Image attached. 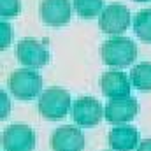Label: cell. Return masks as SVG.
<instances>
[{
	"mask_svg": "<svg viewBox=\"0 0 151 151\" xmlns=\"http://www.w3.org/2000/svg\"><path fill=\"white\" fill-rule=\"evenodd\" d=\"M100 56L106 65L125 69L132 65V62L137 56V46L132 39L116 35V37L107 39L100 46Z\"/></svg>",
	"mask_w": 151,
	"mask_h": 151,
	"instance_id": "cell-1",
	"label": "cell"
},
{
	"mask_svg": "<svg viewBox=\"0 0 151 151\" xmlns=\"http://www.w3.org/2000/svg\"><path fill=\"white\" fill-rule=\"evenodd\" d=\"M70 93L63 88H47L39 97V113L46 119H62L70 109Z\"/></svg>",
	"mask_w": 151,
	"mask_h": 151,
	"instance_id": "cell-2",
	"label": "cell"
},
{
	"mask_svg": "<svg viewBox=\"0 0 151 151\" xmlns=\"http://www.w3.org/2000/svg\"><path fill=\"white\" fill-rule=\"evenodd\" d=\"M9 90L21 100H32L42 90V77L35 69H16L9 76Z\"/></svg>",
	"mask_w": 151,
	"mask_h": 151,
	"instance_id": "cell-3",
	"label": "cell"
},
{
	"mask_svg": "<svg viewBox=\"0 0 151 151\" xmlns=\"http://www.w3.org/2000/svg\"><path fill=\"white\" fill-rule=\"evenodd\" d=\"M130 9L123 4H109L99 16V27L104 34L119 35L130 25Z\"/></svg>",
	"mask_w": 151,
	"mask_h": 151,
	"instance_id": "cell-4",
	"label": "cell"
},
{
	"mask_svg": "<svg viewBox=\"0 0 151 151\" xmlns=\"http://www.w3.org/2000/svg\"><path fill=\"white\" fill-rule=\"evenodd\" d=\"M2 146L5 151H34L35 132L28 125H9L2 134Z\"/></svg>",
	"mask_w": 151,
	"mask_h": 151,
	"instance_id": "cell-5",
	"label": "cell"
},
{
	"mask_svg": "<svg viewBox=\"0 0 151 151\" xmlns=\"http://www.w3.org/2000/svg\"><path fill=\"white\" fill-rule=\"evenodd\" d=\"M16 58L19 63L30 67V69H40L47 63L49 53L46 46L34 37L21 39L16 46Z\"/></svg>",
	"mask_w": 151,
	"mask_h": 151,
	"instance_id": "cell-6",
	"label": "cell"
},
{
	"mask_svg": "<svg viewBox=\"0 0 151 151\" xmlns=\"http://www.w3.org/2000/svg\"><path fill=\"white\" fill-rule=\"evenodd\" d=\"M104 118V107L95 97H81L72 106V119L79 127H95Z\"/></svg>",
	"mask_w": 151,
	"mask_h": 151,
	"instance_id": "cell-7",
	"label": "cell"
},
{
	"mask_svg": "<svg viewBox=\"0 0 151 151\" xmlns=\"http://www.w3.org/2000/svg\"><path fill=\"white\" fill-rule=\"evenodd\" d=\"M139 111V104L132 97H123V99H111L106 104L104 116L109 123L113 125H121L132 121Z\"/></svg>",
	"mask_w": 151,
	"mask_h": 151,
	"instance_id": "cell-8",
	"label": "cell"
},
{
	"mask_svg": "<svg viewBox=\"0 0 151 151\" xmlns=\"http://www.w3.org/2000/svg\"><path fill=\"white\" fill-rule=\"evenodd\" d=\"M40 18L49 27H62L70 21V0H40Z\"/></svg>",
	"mask_w": 151,
	"mask_h": 151,
	"instance_id": "cell-9",
	"label": "cell"
},
{
	"mask_svg": "<svg viewBox=\"0 0 151 151\" xmlns=\"http://www.w3.org/2000/svg\"><path fill=\"white\" fill-rule=\"evenodd\" d=\"M53 151H83L84 150V135L74 125L58 127L51 135Z\"/></svg>",
	"mask_w": 151,
	"mask_h": 151,
	"instance_id": "cell-10",
	"label": "cell"
},
{
	"mask_svg": "<svg viewBox=\"0 0 151 151\" xmlns=\"http://www.w3.org/2000/svg\"><path fill=\"white\" fill-rule=\"evenodd\" d=\"M100 90L109 99H123V97H130L132 83L125 72L107 70L100 76Z\"/></svg>",
	"mask_w": 151,
	"mask_h": 151,
	"instance_id": "cell-11",
	"label": "cell"
},
{
	"mask_svg": "<svg viewBox=\"0 0 151 151\" xmlns=\"http://www.w3.org/2000/svg\"><path fill=\"white\" fill-rule=\"evenodd\" d=\"M109 146L113 151H134L139 148V132L132 125H116L109 132Z\"/></svg>",
	"mask_w": 151,
	"mask_h": 151,
	"instance_id": "cell-12",
	"label": "cell"
},
{
	"mask_svg": "<svg viewBox=\"0 0 151 151\" xmlns=\"http://www.w3.org/2000/svg\"><path fill=\"white\" fill-rule=\"evenodd\" d=\"M130 81L134 88L141 91H150L151 90V62H141L137 63L132 72H130Z\"/></svg>",
	"mask_w": 151,
	"mask_h": 151,
	"instance_id": "cell-13",
	"label": "cell"
},
{
	"mask_svg": "<svg viewBox=\"0 0 151 151\" xmlns=\"http://www.w3.org/2000/svg\"><path fill=\"white\" fill-rule=\"evenodd\" d=\"M134 32L141 40L151 42V7L141 9L134 16Z\"/></svg>",
	"mask_w": 151,
	"mask_h": 151,
	"instance_id": "cell-14",
	"label": "cell"
},
{
	"mask_svg": "<svg viewBox=\"0 0 151 151\" xmlns=\"http://www.w3.org/2000/svg\"><path fill=\"white\" fill-rule=\"evenodd\" d=\"M72 2L76 12L84 19H91L102 14L104 11V0H72Z\"/></svg>",
	"mask_w": 151,
	"mask_h": 151,
	"instance_id": "cell-15",
	"label": "cell"
},
{
	"mask_svg": "<svg viewBox=\"0 0 151 151\" xmlns=\"http://www.w3.org/2000/svg\"><path fill=\"white\" fill-rule=\"evenodd\" d=\"M19 14V0H0V16L4 19Z\"/></svg>",
	"mask_w": 151,
	"mask_h": 151,
	"instance_id": "cell-16",
	"label": "cell"
},
{
	"mask_svg": "<svg viewBox=\"0 0 151 151\" xmlns=\"http://www.w3.org/2000/svg\"><path fill=\"white\" fill-rule=\"evenodd\" d=\"M11 39H12V28H11V25L4 19V21L0 23V47L5 49V47L11 44Z\"/></svg>",
	"mask_w": 151,
	"mask_h": 151,
	"instance_id": "cell-17",
	"label": "cell"
},
{
	"mask_svg": "<svg viewBox=\"0 0 151 151\" xmlns=\"http://www.w3.org/2000/svg\"><path fill=\"white\" fill-rule=\"evenodd\" d=\"M0 95H2V114H0V118H5V114L9 113V99L5 97L4 91H2Z\"/></svg>",
	"mask_w": 151,
	"mask_h": 151,
	"instance_id": "cell-18",
	"label": "cell"
},
{
	"mask_svg": "<svg viewBox=\"0 0 151 151\" xmlns=\"http://www.w3.org/2000/svg\"><path fill=\"white\" fill-rule=\"evenodd\" d=\"M137 151H151V139H144V141H141Z\"/></svg>",
	"mask_w": 151,
	"mask_h": 151,
	"instance_id": "cell-19",
	"label": "cell"
},
{
	"mask_svg": "<svg viewBox=\"0 0 151 151\" xmlns=\"http://www.w3.org/2000/svg\"><path fill=\"white\" fill-rule=\"evenodd\" d=\"M135 2H148V0H135Z\"/></svg>",
	"mask_w": 151,
	"mask_h": 151,
	"instance_id": "cell-20",
	"label": "cell"
}]
</instances>
